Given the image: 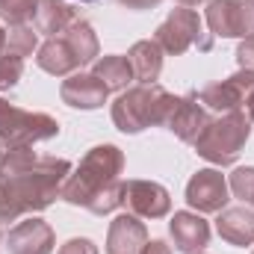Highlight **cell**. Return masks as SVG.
<instances>
[{"mask_svg":"<svg viewBox=\"0 0 254 254\" xmlns=\"http://www.w3.org/2000/svg\"><path fill=\"white\" fill-rule=\"evenodd\" d=\"M237 63H240V68H246V71H254V36H249V39L240 42V48H237Z\"/></svg>","mask_w":254,"mask_h":254,"instance_id":"obj_28","label":"cell"},{"mask_svg":"<svg viewBox=\"0 0 254 254\" xmlns=\"http://www.w3.org/2000/svg\"><path fill=\"white\" fill-rule=\"evenodd\" d=\"M71 175V163L60 157H39L33 148H9L0 160V178L24 213L48 210Z\"/></svg>","mask_w":254,"mask_h":254,"instance_id":"obj_2","label":"cell"},{"mask_svg":"<svg viewBox=\"0 0 254 254\" xmlns=\"http://www.w3.org/2000/svg\"><path fill=\"white\" fill-rule=\"evenodd\" d=\"M169 234L175 240V249L184 254H201L210 243V225L201 213L195 210H181L169 222Z\"/></svg>","mask_w":254,"mask_h":254,"instance_id":"obj_13","label":"cell"},{"mask_svg":"<svg viewBox=\"0 0 254 254\" xmlns=\"http://www.w3.org/2000/svg\"><path fill=\"white\" fill-rule=\"evenodd\" d=\"M207 27L222 39H249L254 36V0H210Z\"/></svg>","mask_w":254,"mask_h":254,"instance_id":"obj_7","label":"cell"},{"mask_svg":"<svg viewBox=\"0 0 254 254\" xmlns=\"http://www.w3.org/2000/svg\"><path fill=\"white\" fill-rule=\"evenodd\" d=\"M252 77H254V71H246V68H240L234 77H228V80H219V83H210V86H204V89L198 92V101H201L207 110L219 113V116H225V113H237V110H243V101H246V89H249Z\"/></svg>","mask_w":254,"mask_h":254,"instance_id":"obj_10","label":"cell"},{"mask_svg":"<svg viewBox=\"0 0 254 254\" xmlns=\"http://www.w3.org/2000/svg\"><path fill=\"white\" fill-rule=\"evenodd\" d=\"M243 113L252 119V125H254V77H252V83H249V89H246V101H243Z\"/></svg>","mask_w":254,"mask_h":254,"instance_id":"obj_31","label":"cell"},{"mask_svg":"<svg viewBox=\"0 0 254 254\" xmlns=\"http://www.w3.org/2000/svg\"><path fill=\"white\" fill-rule=\"evenodd\" d=\"M3 48H6V30L0 27V54H3Z\"/></svg>","mask_w":254,"mask_h":254,"instance_id":"obj_33","label":"cell"},{"mask_svg":"<svg viewBox=\"0 0 254 254\" xmlns=\"http://www.w3.org/2000/svg\"><path fill=\"white\" fill-rule=\"evenodd\" d=\"M60 95L68 107L74 110H101L110 98V89L104 86V80H98L95 74H71L68 80H63L60 86Z\"/></svg>","mask_w":254,"mask_h":254,"instance_id":"obj_14","label":"cell"},{"mask_svg":"<svg viewBox=\"0 0 254 254\" xmlns=\"http://www.w3.org/2000/svg\"><path fill=\"white\" fill-rule=\"evenodd\" d=\"M252 254H254V252H252Z\"/></svg>","mask_w":254,"mask_h":254,"instance_id":"obj_38","label":"cell"},{"mask_svg":"<svg viewBox=\"0 0 254 254\" xmlns=\"http://www.w3.org/2000/svg\"><path fill=\"white\" fill-rule=\"evenodd\" d=\"M21 216H24L21 204L12 198L9 187H6V184H3V178H0V225H3V222H18Z\"/></svg>","mask_w":254,"mask_h":254,"instance_id":"obj_26","label":"cell"},{"mask_svg":"<svg viewBox=\"0 0 254 254\" xmlns=\"http://www.w3.org/2000/svg\"><path fill=\"white\" fill-rule=\"evenodd\" d=\"M92 74L98 80H104V86L110 92H125L133 80V68H130V60L127 57H119V54H110V57H101L95 60V68Z\"/></svg>","mask_w":254,"mask_h":254,"instance_id":"obj_20","label":"cell"},{"mask_svg":"<svg viewBox=\"0 0 254 254\" xmlns=\"http://www.w3.org/2000/svg\"><path fill=\"white\" fill-rule=\"evenodd\" d=\"M36 48H39V33H36V27H30V24H15V27H9V33H6V48H3V51H9V54L27 60V57H33Z\"/></svg>","mask_w":254,"mask_h":254,"instance_id":"obj_22","label":"cell"},{"mask_svg":"<svg viewBox=\"0 0 254 254\" xmlns=\"http://www.w3.org/2000/svg\"><path fill=\"white\" fill-rule=\"evenodd\" d=\"M74 21H77V9L71 3H65V0H39L36 15H33L36 33L39 36H48V39L63 36Z\"/></svg>","mask_w":254,"mask_h":254,"instance_id":"obj_17","label":"cell"},{"mask_svg":"<svg viewBox=\"0 0 254 254\" xmlns=\"http://www.w3.org/2000/svg\"><path fill=\"white\" fill-rule=\"evenodd\" d=\"M3 154H6V151H3V142H0V160H3Z\"/></svg>","mask_w":254,"mask_h":254,"instance_id":"obj_34","label":"cell"},{"mask_svg":"<svg viewBox=\"0 0 254 254\" xmlns=\"http://www.w3.org/2000/svg\"><path fill=\"white\" fill-rule=\"evenodd\" d=\"M0 243H3V234H0Z\"/></svg>","mask_w":254,"mask_h":254,"instance_id":"obj_36","label":"cell"},{"mask_svg":"<svg viewBox=\"0 0 254 254\" xmlns=\"http://www.w3.org/2000/svg\"><path fill=\"white\" fill-rule=\"evenodd\" d=\"M249 136H252V119L243 110L225 113V116L213 119L207 125V130L198 136L195 151H198V157H204L207 163H213L219 169L222 166H234L240 160Z\"/></svg>","mask_w":254,"mask_h":254,"instance_id":"obj_4","label":"cell"},{"mask_svg":"<svg viewBox=\"0 0 254 254\" xmlns=\"http://www.w3.org/2000/svg\"><path fill=\"white\" fill-rule=\"evenodd\" d=\"M201 254H204V252H201Z\"/></svg>","mask_w":254,"mask_h":254,"instance_id":"obj_37","label":"cell"},{"mask_svg":"<svg viewBox=\"0 0 254 254\" xmlns=\"http://www.w3.org/2000/svg\"><path fill=\"white\" fill-rule=\"evenodd\" d=\"M154 42L163 48V54H172V57H181L187 54L190 48H198L201 54L213 51V33H204V24H201V15L195 9H175L154 33Z\"/></svg>","mask_w":254,"mask_h":254,"instance_id":"obj_6","label":"cell"},{"mask_svg":"<svg viewBox=\"0 0 254 254\" xmlns=\"http://www.w3.org/2000/svg\"><path fill=\"white\" fill-rule=\"evenodd\" d=\"M228 187H231V192H234L240 201H246L254 210V166H240V169H234Z\"/></svg>","mask_w":254,"mask_h":254,"instance_id":"obj_24","label":"cell"},{"mask_svg":"<svg viewBox=\"0 0 254 254\" xmlns=\"http://www.w3.org/2000/svg\"><path fill=\"white\" fill-rule=\"evenodd\" d=\"M39 0H0V18L15 27V24H27L36 15Z\"/></svg>","mask_w":254,"mask_h":254,"instance_id":"obj_23","label":"cell"},{"mask_svg":"<svg viewBox=\"0 0 254 254\" xmlns=\"http://www.w3.org/2000/svg\"><path fill=\"white\" fill-rule=\"evenodd\" d=\"M213 119H210V113H207V107L198 101V92H190V95H184L181 98V104H178V110L172 113V119H169V130L181 139V142H187V145H195L198 142V136L207 130Z\"/></svg>","mask_w":254,"mask_h":254,"instance_id":"obj_12","label":"cell"},{"mask_svg":"<svg viewBox=\"0 0 254 254\" xmlns=\"http://www.w3.org/2000/svg\"><path fill=\"white\" fill-rule=\"evenodd\" d=\"M139 254H172V246H166L163 240H148Z\"/></svg>","mask_w":254,"mask_h":254,"instance_id":"obj_29","label":"cell"},{"mask_svg":"<svg viewBox=\"0 0 254 254\" xmlns=\"http://www.w3.org/2000/svg\"><path fill=\"white\" fill-rule=\"evenodd\" d=\"M60 136V122L48 113H30L0 98V142L3 148H33Z\"/></svg>","mask_w":254,"mask_h":254,"instance_id":"obj_5","label":"cell"},{"mask_svg":"<svg viewBox=\"0 0 254 254\" xmlns=\"http://www.w3.org/2000/svg\"><path fill=\"white\" fill-rule=\"evenodd\" d=\"M60 254H98V246L92 240H86V237H74L60 249Z\"/></svg>","mask_w":254,"mask_h":254,"instance_id":"obj_27","label":"cell"},{"mask_svg":"<svg viewBox=\"0 0 254 254\" xmlns=\"http://www.w3.org/2000/svg\"><path fill=\"white\" fill-rule=\"evenodd\" d=\"M125 207L139 219H163L172 210L169 190L157 181H127L125 184Z\"/></svg>","mask_w":254,"mask_h":254,"instance_id":"obj_9","label":"cell"},{"mask_svg":"<svg viewBox=\"0 0 254 254\" xmlns=\"http://www.w3.org/2000/svg\"><path fill=\"white\" fill-rule=\"evenodd\" d=\"M21 77H24V60L9 54V51H3L0 54V92L15 89L21 83Z\"/></svg>","mask_w":254,"mask_h":254,"instance_id":"obj_25","label":"cell"},{"mask_svg":"<svg viewBox=\"0 0 254 254\" xmlns=\"http://www.w3.org/2000/svg\"><path fill=\"white\" fill-rule=\"evenodd\" d=\"M130 68H133V80H139L142 86H151L160 80V71H163V48L154 42V39H145V42H136L127 54Z\"/></svg>","mask_w":254,"mask_h":254,"instance_id":"obj_19","label":"cell"},{"mask_svg":"<svg viewBox=\"0 0 254 254\" xmlns=\"http://www.w3.org/2000/svg\"><path fill=\"white\" fill-rule=\"evenodd\" d=\"M63 36H65V42L74 48V54L80 57V63L83 65L98 60V51H101V48H98V36H95V30H92L89 21H80V18H77Z\"/></svg>","mask_w":254,"mask_h":254,"instance_id":"obj_21","label":"cell"},{"mask_svg":"<svg viewBox=\"0 0 254 254\" xmlns=\"http://www.w3.org/2000/svg\"><path fill=\"white\" fill-rule=\"evenodd\" d=\"M148 243V231L142 225L139 216L122 213L110 222V234H107V254H139L142 246Z\"/></svg>","mask_w":254,"mask_h":254,"instance_id":"obj_15","label":"cell"},{"mask_svg":"<svg viewBox=\"0 0 254 254\" xmlns=\"http://www.w3.org/2000/svg\"><path fill=\"white\" fill-rule=\"evenodd\" d=\"M122 6L127 9H136V12H142V9H154V6H160L163 0H119Z\"/></svg>","mask_w":254,"mask_h":254,"instance_id":"obj_30","label":"cell"},{"mask_svg":"<svg viewBox=\"0 0 254 254\" xmlns=\"http://www.w3.org/2000/svg\"><path fill=\"white\" fill-rule=\"evenodd\" d=\"M216 231L225 243L237 249L254 246V210L252 207H225L216 219Z\"/></svg>","mask_w":254,"mask_h":254,"instance_id":"obj_16","label":"cell"},{"mask_svg":"<svg viewBox=\"0 0 254 254\" xmlns=\"http://www.w3.org/2000/svg\"><path fill=\"white\" fill-rule=\"evenodd\" d=\"M36 65L54 77H71L77 68H80V57L74 54V48L65 42V36H57V39H48L42 48H39V57H36Z\"/></svg>","mask_w":254,"mask_h":254,"instance_id":"obj_18","label":"cell"},{"mask_svg":"<svg viewBox=\"0 0 254 254\" xmlns=\"http://www.w3.org/2000/svg\"><path fill=\"white\" fill-rule=\"evenodd\" d=\"M80 3H95V0H80Z\"/></svg>","mask_w":254,"mask_h":254,"instance_id":"obj_35","label":"cell"},{"mask_svg":"<svg viewBox=\"0 0 254 254\" xmlns=\"http://www.w3.org/2000/svg\"><path fill=\"white\" fill-rule=\"evenodd\" d=\"M181 98L169 95L163 86L151 83V86H133L119 95V101L113 104V122L122 133H142L145 127L154 125H169L172 113L178 110Z\"/></svg>","mask_w":254,"mask_h":254,"instance_id":"obj_3","label":"cell"},{"mask_svg":"<svg viewBox=\"0 0 254 254\" xmlns=\"http://www.w3.org/2000/svg\"><path fill=\"white\" fill-rule=\"evenodd\" d=\"M125 154L116 145H95L80 166L63 184V195L68 204L86 207L95 216H110L125 207Z\"/></svg>","mask_w":254,"mask_h":254,"instance_id":"obj_1","label":"cell"},{"mask_svg":"<svg viewBox=\"0 0 254 254\" xmlns=\"http://www.w3.org/2000/svg\"><path fill=\"white\" fill-rule=\"evenodd\" d=\"M231 201V187L219 169H201L187 184V204L195 213H222Z\"/></svg>","mask_w":254,"mask_h":254,"instance_id":"obj_8","label":"cell"},{"mask_svg":"<svg viewBox=\"0 0 254 254\" xmlns=\"http://www.w3.org/2000/svg\"><path fill=\"white\" fill-rule=\"evenodd\" d=\"M181 6H187V9H192V6H201V3H210V0H178Z\"/></svg>","mask_w":254,"mask_h":254,"instance_id":"obj_32","label":"cell"},{"mask_svg":"<svg viewBox=\"0 0 254 254\" xmlns=\"http://www.w3.org/2000/svg\"><path fill=\"white\" fill-rule=\"evenodd\" d=\"M6 246H9V254H51L57 246V237L48 222L30 216L9 231Z\"/></svg>","mask_w":254,"mask_h":254,"instance_id":"obj_11","label":"cell"}]
</instances>
